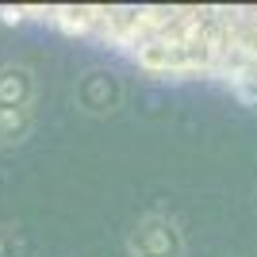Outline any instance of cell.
Returning <instances> with one entry per match:
<instances>
[{
  "label": "cell",
  "mask_w": 257,
  "mask_h": 257,
  "mask_svg": "<svg viewBox=\"0 0 257 257\" xmlns=\"http://www.w3.org/2000/svg\"><path fill=\"white\" fill-rule=\"evenodd\" d=\"M146 58L161 81L207 77L257 104V8H158Z\"/></svg>",
  "instance_id": "1"
},
{
  "label": "cell",
  "mask_w": 257,
  "mask_h": 257,
  "mask_svg": "<svg viewBox=\"0 0 257 257\" xmlns=\"http://www.w3.org/2000/svg\"><path fill=\"white\" fill-rule=\"evenodd\" d=\"M184 230L169 215H142L127 234L131 257H184Z\"/></svg>",
  "instance_id": "2"
},
{
  "label": "cell",
  "mask_w": 257,
  "mask_h": 257,
  "mask_svg": "<svg viewBox=\"0 0 257 257\" xmlns=\"http://www.w3.org/2000/svg\"><path fill=\"white\" fill-rule=\"evenodd\" d=\"M127 100V88L111 69H88V73L77 77L73 85V104L77 111H85L92 119H104V115H115Z\"/></svg>",
  "instance_id": "3"
},
{
  "label": "cell",
  "mask_w": 257,
  "mask_h": 257,
  "mask_svg": "<svg viewBox=\"0 0 257 257\" xmlns=\"http://www.w3.org/2000/svg\"><path fill=\"white\" fill-rule=\"evenodd\" d=\"M35 96H39V81H35L31 65L23 62L0 65V111H31Z\"/></svg>",
  "instance_id": "4"
},
{
  "label": "cell",
  "mask_w": 257,
  "mask_h": 257,
  "mask_svg": "<svg viewBox=\"0 0 257 257\" xmlns=\"http://www.w3.org/2000/svg\"><path fill=\"white\" fill-rule=\"evenodd\" d=\"M31 135V111H0V146H20Z\"/></svg>",
  "instance_id": "5"
},
{
  "label": "cell",
  "mask_w": 257,
  "mask_h": 257,
  "mask_svg": "<svg viewBox=\"0 0 257 257\" xmlns=\"http://www.w3.org/2000/svg\"><path fill=\"white\" fill-rule=\"evenodd\" d=\"M12 249H16V238H12L8 230L0 226V257H12Z\"/></svg>",
  "instance_id": "6"
}]
</instances>
